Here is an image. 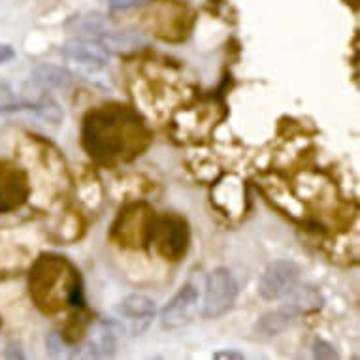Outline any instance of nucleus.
<instances>
[{"label": "nucleus", "mask_w": 360, "mask_h": 360, "mask_svg": "<svg viewBox=\"0 0 360 360\" xmlns=\"http://www.w3.org/2000/svg\"><path fill=\"white\" fill-rule=\"evenodd\" d=\"M238 298V283L229 268L219 266L207 274L204 302H202V317L219 319L229 313Z\"/></svg>", "instance_id": "1"}, {"label": "nucleus", "mask_w": 360, "mask_h": 360, "mask_svg": "<svg viewBox=\"0 0 360 360\" xmlns=\"http://www.w3.org/2000/svg\"><path fill=\"white\" fill-rule=\"evenodd\" d=\"M155 302L143 295H130L119 302L115 307V317L112 325L117 332H124L129 336H142L155 319Z\"/></svg>", "instance_id": "2"}, {"label": "nucleus", "mask_w": 360, "mask_h": 360, "mask_svg": "<svg viewBox=\"0 0 360 360\" xmlns=\"http://www.w3.org/2000/svg\"><path fill=\"white\" fill-rule=\"evenodd\" d=\"M300 278L302 268L295 260H274L266 266V270L259 279L260 298L266 302L281 300L300 283Z\"/></svg>", "instance_id": "3"}, {"label": "nucleus", "mask_w": 360, "mask_h": 360, "mask_svg": "<svg viewBox=\"0 0 360 360\" xmlns=\"http://www.w3.org/2000/svg\"><path fill=\"white\" fill-rule=\"evenodd\" d=\"M60 53L83 74H98L108 68V60H110V53L101 41L87 40V38L66 41L60 48Z\"/></svg>", "instance_id": "4"}, {"label": "nucleus", "mask_w": 360, "mask_h": 360, "mask_svg": "<svg viewBox=\"0 0 360 360\" xmlns=\"http://www.w3.org/2000/svg\"><path fill=\"white\" fill-rule=\"evenodd\" d=\"M198 311V290L193 285H184L160 311V325L166 330H179L195 319Z\"/></svg>", "instance_id": "5"}, {"label": "nucleus", "mask_w": 360, "mask_h": 360, "mask_svg": "<svg viewBox=\"0 0 360 360\" xmlns=\"http://www.w3.org/2000/svg\"><path fill=\"white\" fill-rule=\"evenodd\" d=\"M151 236H153L155 245L165 255L166 259L177 260L187 249V226L185 221L177 217H162L159 223L151 226Z\"/></svg>", "instance_id": "6"}, {"label": "nucleus", "mask_w": 360, "mask_h": 360, "mask_svg": "<svg viewBox=\"0 0 360 360\" xmlns=\"http://www.w3.org/2000/svg\"><path fill=\"white\" fill-rule=\"evenodd\" d=\"M25 196V179L18 170L0 165V212L19 206Z\"/></svg>", "instance_id": "7"}, {"label": "nucleus", "mask_w": 360, "mask_h": 360, "mask_svg": "<svg viewBox=\"0 0 360 360\" xmlns=\"http://www.w3.org/2000/svg\"><path fill=\"white\" fill-rule=\"evenodd\" d=\"M298 315H302V313L290 302H287L276 311L266 313L264 317L257 323V330L264 336H278L298 319Z\"/></svg>", "instance_id": "8"}, {"label": "nucleus", "mask_w": 360, "mask_h": 360, "mask_svg": "<svg viewBox=\"0 0 360 360\" xmlns=\"http://www.w3.org/2000/svg\"><path fill=\"white\" fill-rule=\"evenodd\" d=\"M32 79H34L38 85L48 89H65L70 85L72 76L70 72H66L65 68L53 65H40L36 66L34 72H32Z\"/></svg>", "instance_id": "9"}, {"label": "nucleus", "mask_w": 360, "mask_h": 360, "mask_svg": "<svg viewBox=\"0 0 360 360\" xmlns=\"http://www.w3.org/2000/svg\"><path fill=\"white\" fill-rule=\"evenodd\" d=\"M106 49H115V51H136L146 41L136 34H129V32H108L101 41Z\"/></svg>", "instance_id": "10"}, {"label": "nucleus", "mask_w": 360, "mask_h": 360, "mask_svg": "<svg viewBox=\"0 0 360 360\" xmlns=\"http://www.w3.org/2000/svg\"><path fill=\"white\" fill-rule=\"evenodd\" d=\"M32 110H34L44 121H48V123L59 124L60 121H63V110H60L59 104H57L49 95L40 96V101L32 104Z\"/></svg>", "instance_id": "11"}, {"label": "nucleus", "mask_w": 360, "mask_h": 360, "mask_svg": "<svg viewBox=\"0 0 360 360\" xmlns=\"http://www.w3.org/2000/svg\"><path fill=\"white\" fill-rule=\"evenodd\" d=\"M27 108V102H23L19 98L13 89L10 87V83L0 79V112H19V110H25Z\"/></svg>", "instance_id": "12"}, {"label": "nucleus", "mask_w": 360, "mask_h": 360, "mask_svg": "<svg viewBox=\"0 0 360 360\" xmlns=\"http://www.w3.org/2000/svg\"><path fill=\"white\" fill-rule=\"evenodd\" d=\"M313 354H315V359H338L334 345H330L325 340H315L313 342Z\"/></svg>", "instance_id": "13"}, {"label": "nucleus", "mask_w": 360, "mask_h": 360, "mask_svg": "<svg viewBox=\"0 0 360 360\" xmlns=\"http://www.w3.org/2000/svg\"><path fill=\"white\" fill-rule=\"evenodd\" d=\"M213 359L215 360H243L245 354L240 353V351H234V349H226V351H217L213 353Z\"/></svg>", "instance_id": "14"}, {"label": "nucleus", "mask_w": 360, "mask_h": 360, "mask_svg": "<svg viewBox=\"0 0 360 360\" xmlns=\"http://www.w3.org/2000/svg\"><path fill=\"white\" fill-rule=\"evenodd\" d=\"M108 2H110V6H112L113 10H129V8L142 4L146 0H108Z\"/></svg>", "instance_id": "15"}, {"label": "nucleus", "mask_w": 360, "mask_h": 360, "mask_svg": "<svg viewBox=\"0 0 360 360\" xmlns=\"http://www.w3.org/2000/svg\"><path fill=\"white\" fill-rule=\"evenodd\" d=\"M15 57V51H13L12 46L8 44H0V65H4L8 60H12Z\"/></svg>", "instance_id": "16"}]
</instances>
